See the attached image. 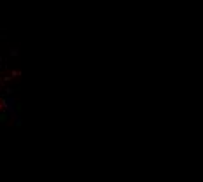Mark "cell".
<instances>
[{"instance_id":"obj_1","label":"cell","mask_w":203,"mask_h":182,"mask_svg":"<svg viewBox=\"0 0 203 182\" xmlns=\"http://www.w3.org/2000/svg\"><path fill=\"white\" fill-rule=\"evenodd\" d=\"M11 119H12V123H14V126H16V128H21V126H23V117H21V114H19V112H18V114H14Z\"/></svg>"},{"instance_id":"obj_2","label":"cell","mask_w":203,"mask_h":182,"mask_svg":"<svg viewBox=\"0 0 203 182\" xmlns=\"http://www.w3.org/2000/svg\"><path fill=\"white\" fill-rule=\"evenodd\" d=\"M19 54V48H9V56L11 58H16Z\"/></svg>"},{"instance_id":"obj_3","label":"cell","mask_w":203,"mask_h":182,"mask_svg":"<svg viewBox=\"0 0 203 182\" xmlns=\"http://www.w3.org/2000/svg\"><path fill=\"white\" fill-rule=\"evenodd\" d=\"M21 74H23V72H21V70H12V72H11V77L14 79V77H19Z\"/></svg>"},{"instance_id":"obj_4","label":"cell","mask_w":203,"mask_h":182,"mask_svg":"<svg viewBox=\"0 0 203 182\" xmlns=\"http://www.w3.org/2000/svg\"><path fill=\"white\" fill-rule=\"evenodd\" d=\"M5 96H9V95H14V88H5V93H4Z\"/></svg>"},{"instance_id":"obj_5","label":"cell","mask_w":203,"mask_h":182,"mask_svg":"<svg viewBox=\"0 0 203 182\" xmlns=\"http://www.w3.org/2000/svg\"><path fill=\"white\" fill-rule=\"evenodd\" d=\"M0 65H2V67L5 65V58H4V56H0Z\"/></svg>"}]
</instances>
